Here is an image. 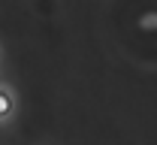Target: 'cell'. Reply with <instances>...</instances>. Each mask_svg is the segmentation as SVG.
I'll list each match as a JSON object with an SVG mask.
<instances>
[{"mask_svg": "<svg viewBox=\"0 0 157 145\" xmlns=\"http://www.w3.org/2000/svg\"><path fill=\"white\" fill-rule=\"evenodd\" d=\"M6 109H9V100H6V97H3V94H0V115H3V112H6Z\"/></svg>", "mask_w": 157, "mask_h": 145, "instance_id": "1", "label": "cell"}]
</instances>
